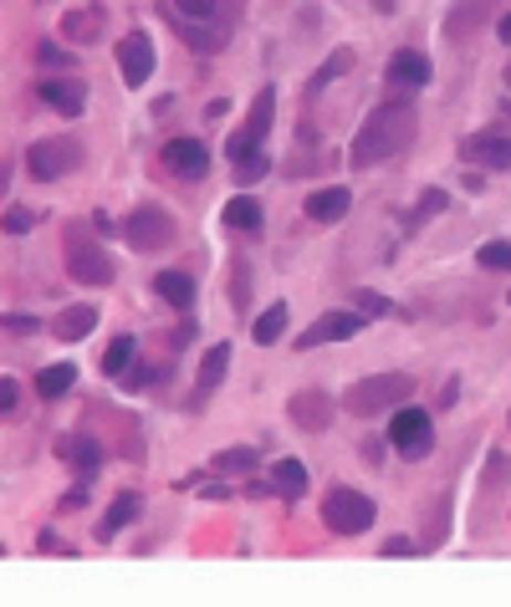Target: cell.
<instances>
[{"label": "cell", "instance_id": "6da1fadb", "mask_svg": "<svg viewBox=\"0 0 511 607\" xmlns=\"http://www.w3.org/2000/svg\"><path fill=\"white\" fill-rule=\"evenodd\" d=\"M419 133V113L409 103H378L374 113L364 118V128H358V138H353L348 148V164L353 169H378L384 159H394V154H404V148L415 144Z\"/></svg>", "mask_w": 511, "mask_h": 607}, {"label": "cell", "instance_id": "7a4b0ae2", "mask_svg": "<svg viewBox=\"0 0 511 607\" xmlns=\"http://www.w3.org/2000/svg\"><path fill=\"white\" fill-rule=\"evenodd\" d=\"M62 255H67V276L82 281V286H113V276H118L108 251L93 240L87 224H72L67 236H62Z\"/></svg>", "mask_w": 511, "mask_h": 607}, {"label": "cell", "instance_id": "3957f363", "mask_svg": "<svg viewBox=\"0 0 511 607\" xmlns=\"http://www.w3.org/2000/svg\"><path fill=\"white\" fill-rule=\"evenodd\" d=\"M409 394H415V378H409V373H374V378H358L343 404H348L358 419H374V414H384V409H399Z\"/></svg>", "mask_w": 511, "mask_h": 607}, {"label": "cell", "instance_id": "277c9868", "mask_svg": "<svg viewBox=\"0 0 511 607\" xmlns=\"http://www.w3.org/2000/svg\"><path fill=\"white\" fill-rule=\"evenodd\" d=\"M77 164H82V144H77V138H67V133H56V138H36V144L27 148V169H31V179H41V185L67 179Z\"/></svg>", "mask_w": 511, "mask_h": 607}, {"label": "cell", "instance_id": "5b68a950", "mask_svg": "<svg viewBox=\"0 0 511 607\" xmlns=\"http://www.w3.org/2000/svg\"><path fill=\"white\" fill-rule=\"evenodd\" d=\"M323 521H327V531H337V536H364V531L378 521V511H374V501H368V495H358V490H348V485H337V490H327Z\"/></svg>", "mask_w": 511, "mask_h": 607}, {"label": "cell", "instance_id": "8992f818", "mask_svg": "<svg viewBox=\"0 0 511 607\" xmlns=\"http://www.w3.org/2000/svg\"><path fill=\"white\" fill-rule=\"evenodd\" d=\"M123 240L144 255L169 251V245H175V220H169V210H159V205H138V210L123 220Z\"/></svg>", "mask_w": 511, "mask_h": 607}, {"label": "cell", "instance_id": "52a82bcc", "mask_svg": "<svg viewBox=\"0 0 511 607\" xmlns=\"http://www.w3.org/2000/svg\"><path fill=\"white\" fill-rule=\"evenodd\" d=\"M271 107H277V93L267 87V93L251 103V118H246V128L230 133V144H226L230 164H246V159H255V154H261V144H267V133H271Z\"/></svg>", "mask_w": 511, "mask_h": 607}, {"label": "cell", "instance_id": "ba28073f", "mask_svg": "<svg viewBox=\"0 0 511 607\" xmlns=\"http://www.w3.org/2000/svg\"><path fill=\"white\" fill-rule=\"evenodd\" d=\"M389 444L399 449L404 460H425L435 444V423L425 409H394V423H389Z\"/></svg>", "mask_w": 511, "mask_h": 607}, {"label": "cell", "instance_id": "9c48e42d", "mask_svg": "<svg viewBox=\"0 0 511 607\" xmlns=\"http://www.w3.org/2000/svg\"><path fill=\"white\" fill-rule=\"evenodd\" d=\"M118 66H123V82L128 87H144L154 77V66H159V52H154V36L148 31H128L118 41Z\"/></svg>", "mask_w": 511, "mask_h": 607}, {"label": "cell", "instance_id": "30bf717a", "mask_svg": "<svg viewBox=\"0 0 511 607\" xmlns=\"http://www.w3.org/2000/svg\"><path fill=\"white\" fill-rule=\"evenodd\" d=\"M159 159H164V169L179 174V179H205V174H210V148H205L200 138H169Z\"/></svg>", "mask_w": 511, "mask_h": 607}, {"label": "cell", "instance_id": "8fae6325", "mask_svg": "<svg viewBox=\"0 0 511 607\" xmlns=\"http://www.w3.org/2000/svg\"><path fill=\"white\" fill-rule=\"evenodd\" d=\"M358 322H364L358 312H327V317H317L302 337H296V347L312 353V347H323V343H348L353 332H358Z\"/></svg>", "mask_w": 511, "mask_h": 607}, {"label": "cell", "instance_id": "7c38bea8", "mask_svg": "<svg viewBox=\"0 0 511 607\" xmlns=\"http://www.w3.org/2000/svg\"><path fill=\"white\" fill-rule=\"evenodd\" d=\"M460 159L481 164V169H511V138L507 133H471L460 144Z\"/></svg>", "mask_w": 511, "mask_h": 607}, {"label": "cell", "instance_id": "4fadbf2b", "mask_svg": "<svg viewBox=\"0 0 511 607\" xmlns=\"http://www.w3.org/2000/svg\"><path fill=\"white\" fill-rule=\"evenodd\" d=\"M36 97L41 103H52L56 113H67V118H77L82 107H87V87H82L77 77H46L36 87Z\"/></svg>", "mask_w": 511, "mask_h": 607}, {"label": "cell", "instance_id": "5bb4252c", "mask_svg": "<svg viewBox=\"0 0 511 607\" xmlns=\"http://www.w3.org/2000/svg\"><path fill=\"white\" fill-rule=\"evenodd\" d=\"M292 419L302 423V429H312V435H323L327 423H333V398L317 394V388H307V394H292Z\"/></svg>", "mask_w": 511, "mask_h": 607}, {"label": "cell", "instance_id": "9a60e30c", "mask_svg": "<svg viewBox=\"0 0 511 607\" xmlns=\"http://www.w3.org/2000/svg\"><path fill=\"white\" fill-rule=\"evenodd\" d=\"M56 454H62L67 464H77L82 475H97V470H103V460H108V454H103V444H97L93 435H62V439H56Z\"/></svg>", "mask_w": 511, "mask_h": 607}, {"label": "cell", "instance_id": "2e32d148", "mask_svg": "<svg viewBox=\"0 0 511 607\" xmlns=\"http://www.w3.org/2000/svg\"><path fill=\"white\" fill-rule=\"evenodd\" d=\"M348 210H353V189H343V185H327V189H312L307 195V220H317V224L343 220Z\"/></svg>", "mask_w": 511, "mask_h": 607}, {"label": "cell", "instance_id": "e0dca14e", "mask_svg": "<svg viewBox=\"0 0 511 607\" xmlns=\"http://www.w3.org/2000/svg\"><path fill=\"white\" fill-rule=\"evenodd\" d=\"M384 77H389L394 87H425V82H430V56H425V52H409V46H404V52L389 56Z\"/></svg>", "mask_w": 511, "mask_h": 607}, {"label": "cell", "instance_id": "ac0fdd59", "mask_svg": "<svg viewBox=\"0 0 511 607\" xmlns=\"http://www.w3.org/2000/svg\"><path fill=\"white\" fill-rule=\"evenodd\" d=\"M154 291H159L175 312H189V306H195V276H189V271H159V276H154Z\"/></svg>", "mask_w": 511, "mask_h": 607}, {"label": "cell", "instance_id": "d6986e66", "mask_svg": "<svg viewBox=\"0 0 511 607\" xmlns=\"http://www.w3.org/2000/svg\"><path fill=\"white\" fill-rule=\"evenodd\" d=\"M97 327V306H67V312H62V317L52 322V332L56 337H62V343H82V337H87V332Z\"/></svg>", "mask_w": 511, "mask_h": 607}, {"label": "cell", "instance_id": "ffe728a7", "mask_svg": "<svg viewBox=\"0 0 511 607\" xmlns=\"http://www.w3.org/2000/svg\"><path fill=\"white\" fill-rule=\"evenodd\" d=\"M271 490H277L282 501L307 495V464L302 460H277V470H271Z\"/></svg>", "mask_w": 511, "mask_h": 607}, {"label": "cell", "instance_id": "44dd1931", "mask_svg": "<svg viewBox=\"0 0 511 607\" xmlns=\"http://www.w3.org/2000/svg\"><path fill=\"white\" fill-rule=\"evenodd\" d=\"M77 388V363H52V368L36 373V394L41 398H62Z\"/></svg>", "mask_w": 511, "mask_h": 607}, {"label": "cell", "instance_id": "7402d4cb", "mask_svg": "<svg viewBox=\"0 0 511 607\" xmlns=\"http://www.w3.org/2000/svg\"><path fill=\"white\" fill-rule=\"evenodd\" d=\"M134 515H138V495H118V501H113V511L97 521V542H113V536H118V531L128 526Z\"/></svg>", "mask_w": 511, "mask_h": 607}, {"label": "cell", "instance_id": "603a6c76", "mask_svg": "<svg viewBox=\"0 0 511 607\" xmlns=\"http://www.w3.org/2000/svg\"><path fill=\"white\" fill-rule=\"evenodd\" d=\"M282 332H286V302H277V306H267V312L255 317L251 337H255L261 347H271V343H282Z\"/></svg>", "mask_w": 511, "mask_h": 607}, {"label": "cell", "instance_id": "cb8c5ba5", "mask_svg": "<svg viewBox=\"0 0 511 607\" xmlns=\"http://www.w3.org/2000/svg\"><path fill=\"white\" fill-rule=\"evenodd\" d=\"M226 224L230 230H261V205L251 195H236L226 205Z\"/></svg>", "mask_w": 511, "mask_h": 607}, {"label": "cell", "instance_id": "d4e9b609", "mask_svg": "<svg viewBox=\"0 0 511 607\" xmlns=\"http://www.w3.org/2000/svg\"><path fill=\"white\" fill-rule=\"evenodd\" d=\"M226 368H230V343H216L210 353H205V363H200V388H205V394H210V388H220Z\"/></svg>", "mask_w": 511, "mask_h": 607}, {"label": "cell", "instance_id": "484cf974", "mask_svg": "<svg viewBox=\"0 0 511 607\" xmlns=\"http://www.w3.org/2000/svg\"><path fill=\"white\" fill-rule=\"evenodd\" d=\"M62 36L77 41V46L97 41V11H67V15H62Z\"/></svg>", "mask_w": 511, "mask_h": 607}, {"label": "cell", "instance_id": "4316f807", "mask_svg": "<svg viewBox=\"0 0 511 607\" xmlns=\"http://www.w3.org/2000/svg\"><path fill=\"white\" fill-rule=\"evenodd\" d=\"M179 41H189V46H195V52H220V46H226V36H220V31H205V27H195V21H189V15H179Z\"/></svg>", "mask_w": 511, "mask_h": 607}, {"label": "cell", "instance_id": "83f0119b", "mask_svg": "<svg viewBox=\"0 0 511 607\" xmlns=\"http://www.w3.org/2000/svg\"><path fill=\"white\" fill-rule=\"evenodd\" d=\"M134 337H113L108 343V353H103V373H108V378H118V373H128V363H134Z\"/></svg>", "mask_w": 511, "mask_h": 607}, {"label": "cell", "instance_id": "f1b7e54d", "mask_svg": "<svg viewBox=\"0 0 511 607\" xmlns=\"http://www.w3.org/2000/svg\"><path fill=\"white\" fill-rule=\"evenodd\" d=\"M210 464H216L220 475H251V470H255V449H220Z\"/></svg>", "mask_w": 511, "mask_h": 607}, {"label": "cell", "instance_id": "f546056e", "mask_svg": "<svg viewBox=\"0 0 511 607\" xmlns=\"http://www.w3.org/2000/svg\"><path fill=\"white\" fill-rule=\"evenodd\" d=\"M440 210H445V189H425V199H419L415 210H409V220H404V224H409V230H419V224L435 220Z\"/></svg>", "mask_w": 511, "mask_h": 607}, {"label": "cell", "instance_id": "4dcf8cb0", "mask_svg": "<svg viewBox=\"0 0 511 607\" xmlns=\"http://www.w3.org/2000/svg\"><path fill=\"white\" fill-rule=\"evenodd\" d=\"M481 271H511V245L507 240H491V245H481Z\"/></svg>", "mask_w": 511, "mask_h": 607}, {"label": "cell", "instance_id": "1f68e13d", "mask_svg": "<svg viewBox=\"0 0 511 607\" xmlns=\"http://www.w3.org/2000/svg\"><path fill=\"white\" fill-rule=\"evenodd\" d=\"M348 62H353V52H343V46H337V52L327 56V66H323V72L312 77V93H317V87H327V82H333V77H343V72H348Z\"/></svg>", "mask_w": 511, "mask_h": 607}, {"label": "cell", "instance_id": "d6a6232c", "mask_svg": "<svg viewBox=\"0 0 511 607\" xmlns=\"http://www.w3.org/2000/svg\"><path fill=\"white\" fill-rule=\"evenodd\" d=\"M0 224H6V236H27L31 224H36V214H31L27 205H11V210H6V220H0Z\"/></svg>", "mask_w": 511, "mask_h": 607}, {"label": "cell", "instance_id": "836d02e7", "mask_svg": "<svg viewBox=\"0 0 511 607\" xmlns=\"http://www.w3.org/2000/svg\"><path fill=\"white\" fill-rule=\"evenodd\" d=\"M175 11L189 15V21H210L220 11V0H175Z\"/></svg>", "mask_w": 511, "mask_h": 607}, {"label": "cell", "instance_id": "e575fe53", "mask_svg": "<svg viewBox=\"0 0 511 607\" xmlns=\"http://www.w3.org/2000/svg\"><path fill=\"white\" fill-rule=\"evenodd\" d=\"M358 306H364L368 317H399V306L384 302V296H374V291H358Z\"/></svg>", "mask_w": 511, "mask_h": 607}, {"label": "cell", "instance_id": "d590c367", "mask_svg": "<svg viewBox=\"0 0 511 607\" xmlns=\"http://www.w3.org/2000/svg\"><path fill=\"white\" fill-rule=\"evenodd\" d=\"M36 62L41 66H77L72 62V52H62V46H52V41H41L36 46Z\"/></svg>", "mask_w": 511, "mask_h": 607}, {"label": "cell", "instance_id": "8d00e7d4", "mask_svg": "<svg viewBox=\"0 0 511 607\" xmlns=\"http://www.w3.org/2000/svg\"><path fill=\"white\" fill-rule=\"evenodd\" d=\"M236 174H241L246 185H255L261 174H267V154H255V159H246V164H236Z\"/></svg>", "mask_w": 511, "mask_h": 607}, {"label": "cell", "instance_id": "74e56055", "mask_svg": "<svg viewBox=\"0 0 511 607\" xmlns=\"http://www.w3.org/2000/svg\"><path fill=\"white\" fill-rule=\"evenodd\" d=\"M15 398H21V384H15V378H0V414H11Z\"/></svg>", "mask_w": 511, "mask_h": 607}, {"label": "cell", "instance_id": "f35d334b", "mask_svg": "<svg viewBox=\"0 0 511 607\" xmlns=\"http://www.w3.org/2000/svg\"><path fill=\"white\" fill-rule=\"evenodd\" d=\"M6 327H11V332H36L41 322L36 317H6Z\"/></svg>", "mask_w": 511, "mask_h": 607}, {"label": "cell", "instance_id": "ab89813d", "mask_svg": "<svg viewBox=\"0 0 511 607\" xmlns=\"http://www.w3.org/2000/svg\"><path fill=\"white\" fill-rule=\"evenodd\" d=\"M384 556H409V542H404V536H394V542H384Z\"/></svg>", "mask_w": 511, "mask_h": 607}, {"label": "cell", "instance_id": "60d3db41", "mask_svg": "<svg viewBox=\"0 0 511 607\" xmlns=\"http://www.w3.org/2000/svg\"><path fill=\"white\" fill-rule=\"evenodd\" d=\"M497 31H501V41H507V46H511V15H507V21H501Z\"/></svg>", "mask_w": 511, "mask_h": 607}, {"label": "cell", "instance_id": "b9f144b4", "mask_svg": "<svg viewBox=\"0 0 511 607\" xmlns=\"http://www.w3.org/2000/svg\"><path fill=\"white\" fill-rule=\"evenodd\" d=\"M507 87H511V66H507Z\"/></svg>", "mask_w": 511, "mask_h": 607}, {"label": "cell", "instance_id": "7bdbcfd3", "mask_svg": "<svg viewBox=\"0 0 511 607\" xmlns=\"http://www.w3.org/2000/svg\"><path fill=\"white\" fill-rule=\"evenodd\" d=\"M0 556H6V546H0Z\"/></svg>", "mask_w": 511, "mask_h": 607}]
</instances>
